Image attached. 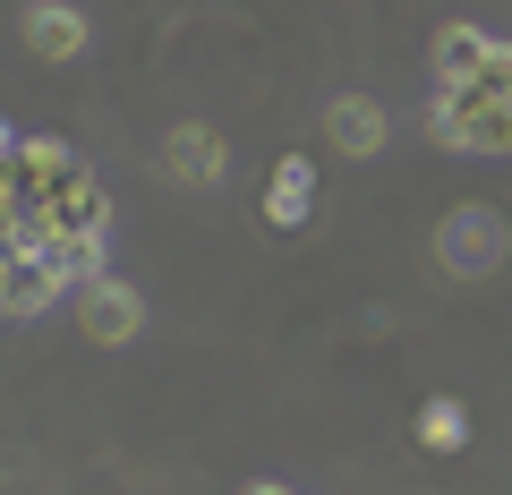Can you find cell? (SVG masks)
<instances>
[{"mask_svg": "<svg viewBox=\"0 0 512 495\" xmlns=\"http://www.w3.org/2000/svg\"><path fill=\"white\" fill-rule=\"evenodd\" d=\"M487 52H495V35H487V26L444 18V26H436V86H470V77L487 69Z\"/></svg>", "mask_w": 512, "mask_h": 495, "instance_id": "cell-9", "label": "cell"}, {"mask_svg": "<svg viewBox=\"0 0 512 495\" xmlns=\"http://www.w3.org/2000/svg\"><path fill=\"white\" fill-rule=\"evenodd\" d=\"M26 52L35 60H77L86 52V9L77 0H26Z\"/></svg>", "mask_w": 512, "mask_h": 495, "instance_id": "cell-7", "label": "cell"}, {"mask_svg": "<svg viewBox=\"0 0 512 495\" xmlns=\"http://www.w3.org/2000/svg\"><path fill=\"white\" fill-rule=\"evenodd\" d=\"M308 214H316V171H308V154H282L265 171V222L274 231H299Z\"/></svg>", "mask_w": 512, "mask_h": 495, "instance_id": "cell-8", "label": "cell"}, {"mask_svg": "<svg viewBox=\"0 0 512 495\" xmlns=\"http://www.w3.org/2000/svg\"><path fill=\"white\" fill-rule=\"evenodd\" d=\"M0 171H18V137H9V120H0Z\"/></svg>", "mask_w": 512, "mask_h": 495, "instance_id": "cell-12", "label": "cell"}, {"mask_svg": "<svg viewBox=\"0 0 512 495\" xmlns=\"http://www.w3.org/2000/svg\"><path fill=\"white\" fill-rule=\"evenodd\" d=\"M470 86H478V94H495V103H512V43H495V52H487V69H478Z\"/></svg>", "mask_w": 512, "mask_h": 495, "instance_id": "cell-11", "label": "cell"}, {"mask_svg": "<svg viewBox=\"0 0 512 495\" xmlns=\"http://www.w3.org/2000/svg\"><path fill=\"white\" fill-rule=\"evenodd\" d=\"M427 137L453 146V154H512V103H495V94H478V86H436Z\"/></svg>", "mask_w": 512, "mask_h": 495, "instance_id": "cell-1", "label": "cell"}, {"mask_svg": "<svg viewBox=\"0 0 512 495\" xmlns=\"http://www.w3.org/2000/svg\"><path fill=\"white\" fill-rule=\"evenodd\" d=\"M325 137H333V154L367 163V154H384L393 120H384V103H376V94H333V103H325Z\"/></svg>", "mask_w": 512, "mask_h": 495, "instance_id": "cell-6", "label": "cell"}, {"mask_svg": "<svg viewBox=\"0 0 512 495\" xmlns=\"http://www.w3.org/2000/svg\"><path fill=\"white\" fill-rule=\"evenodd\" d=\"M419 444H427V453H461V444H470V410H461L453 393L419 402Z\"/></svg>", "mask_w": 512, "mask_h": 495, "instance_id": "cell-10", "label": "cell"}, {"mask_svg": "<svg viewBox=\"0 0 512 495\" xmlns=\"http://www.w3.org/2000/svg\"><path fill=\"white\" fill-rule=\"evenodd\" d=\"M77 180H86L77 146H60V137H18V205H52V197H69Z\"/></svg>", "mask_w": 512, "mask_h": 495, "instance_id": "cell-5", "label": "cell"}, {"mask_svg": "<svg viewBox=\"0 0 512 495\" xmlns=\"http://www.w3.org/2000/svg\"><path fill=\"white\" fill-rule=\"evenodd\" d=\"M163 171L180 188H222L231 180V146H222L214 120H171L163 129Z\"/></svg>", "mask_w": 512, "mask_h": 495, "instance_id": "cell-4", "label": "cell"}, {"mask_svg": "<svg viewBox=\"0 0 512 495\" xmlns=\"http://www.w3.org/2000/svg\"><path fill=\"white\" fill-rule=\"evenodd\" d=\"M504 257H512V222L495 214V205H453V214L436 222V265L453 282H487Z\"/></svg>", "mask_w": 512, "mask_h": 495, "instance_id": "cell-2", "label": "cell"}, {"mask_svg": "<svg viewBox=\"0 0 512 495\" xmlns=\"http://www.w3.org/2000/svg\"><path fill=\"white\" fill-rule=\"evenodd\" d=\"M77 325H86V342H103V350L137 342V333H146V291H137V282H120V274L77 282Z\"/></svg>", "mask_w": 512, "mask_h": 495, "instance_id": "cell-3", "label": "cell"}, {"mask_svg": "<svg viewBox=\"0 0 512 495\" xmlns=\"http://www.w3.org/2000/svg\"><path fill=\"white\" fill-rule=\"evenodd\" d=\"M239 495H291V487H274V478H256V487H239Z\"/></svg>", "mask_w": 512, "mask_h": 495, "instance_id": "cell-13", "label": "cell"}]
</instances>
